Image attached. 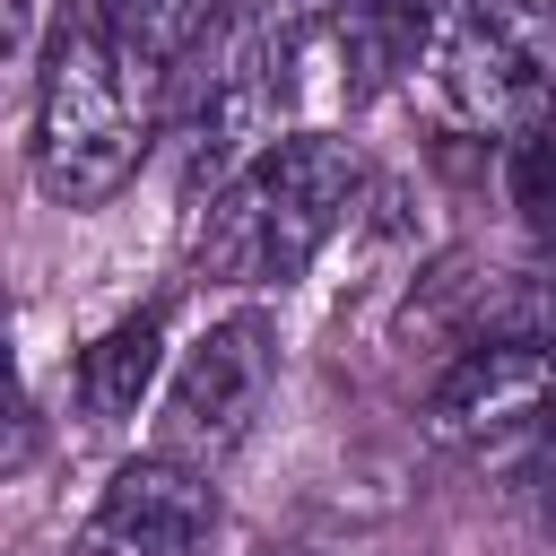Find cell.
I'll use <instances>...</instances> for the list:
<instances>
[{"instance_id": "cell-1", "label": "cell", "mask_w": 556, "mask_h": 556, "mask_svg": "<svg viewBox=\"0 0 556 556\" xmlns=\"http://www.w3.org/2000/svg\"><path fill=\"white\" fill-rule=\"evenodd\" d=\"M156 130V78L122 52V35L96 9H70L35 70V182L61 208H104L130 191Z\"/></svg>"}, {"instance_id": "cell-2", "label": "cell", "mask_w": 556, "mask_h": 556, "mask_svg": "<svg viewBox=\"0 0 556 556\" xmlns=\"http://www.w3.org/2000/svg\"><path fill=\"white\" fill-rule=\"evenodd\" d=\"M356 191H365V165L348 139L330 130H287L261 165H243L191 226V269L217 278V287H295L321 243L356 217Z\"/></svg>"}, {"instance_id": "cell-3", "label": "cell", "mask_w": 556, "mask_h": 556, "mask_svg": "<svg viewBox=\"0 0 556 556\" xmlns=\"http://www.w3.org/2000/svg\"><path fill=\"white\" fill-rule=\"evenodd\" d=\"M426 78L460 130L521 139L556 122V0H434Z\"/></svg>"}, {"instance_id": "cell-4", "label": "cell", "mask_w": 556, "mask_h": 556, "mask_svg": "<svg viewBox=\"0 0 556 556\" xmlns=\"http://www.w3.org/2000/svg\"><path fill=\"white\" fill-rule=\"evenodd\" d=\"M269 382H278V321H269L261 304L217 313V321L182 348V365H174V382H165L156 452H182V460L217 469V460L252 434Z\"/></svg>"}, {"instance_id": "cell-5", "label": "cell", "mask_w": 556, "mask_h": 556, "mask_svg": "<svg viewBox=\"0 0 556 556\" xmlns=\"http://www.w3.org/2000/svg\"><path fill=\"white\" fill-rule=\"evenodd\" d=\"M556 417V348L539 339H504V330H478L460 339V356L434 374L426 391V434L452 443V452H495V443H521Z\"/></svg>"}, {"instance_id": "cell-6", "label": "cell", "mask_w": 556, "mask_h": 556, "mask_svg": "<svg viewBox=\"0 0 556 556\" xmlns=\"http://www.w3.org/2000/svg\"><path fill=\"white\" fill-rule=\"evenodd\" d=\"M217 539V486L182 452H139L104 478L78 556H200Z\"/></svg>"}, {"instance_id": "cell-7", "label": "cell", "mask_w": 556, "mask_h": 556, "mask_svg": "<svg viewBox=\"0 0 556 556\" xmlns=\"http://www.w3.org/2000/svg\"><path fill=\"white\" fill-rule=\"evenodd\" d=\"M156 365H165V313H156V304H139V313H122L113 330H96V339L78 348V408H87L96 426L139 417V400H148Z\"/></svg>"}, {"instance_id": "cell-8", "label": "cell", "mask_w": 556, "mask_h": 556, "mask_svg": "<svg viewBox=\"0 0 556 556\" xmlns=\"http://www.w3.org/2000/svg\"><path fill=\"white\" fill-rule=\"evenodd\" d=\"M330 26H339L348 96H374L382 78H400V70H417V61H426L434 0H339V9H330Z\"/></svg>"}, {"instance_id": "cell-9", "label": "cell", "mask_w": 556, "mask_h": 556, "mask_svg": "<svg viewBox=\"0 0 556 556\" xmlns=\"http://www.w3.org/2000/svg\"><path fill=\"white\" fill-rule=\"evenodd\" d=\"M235 17V0H122V17H113V35H122V52L156 78V96H174V78L208 52V35Z\"/></svg>"}, {"instance_id": "cell-10", "label": "cell", "mask_w": 556, "mask_h": 556, "mask_svg": "<svg viewBox=\"0 0 556 556\" xmlns=\"http://www.w3.org/2000/svg\"><path fill=\"white\" fill-rule=\"evenodd\" d=\"M504 200L539 252H556V122L504 139Z\"/></svg>"}, {"instance_id": "cell-11", "label": "cell", "mask_w": 556, "mask_h": 556, "mask_svg": "<svg viewBox=\"0 0 556 556\" xmlns=\"http://www.w3.org/2000/svg\"><path fill=\"white\" fill-rule=\"evenodd\" d=\"M478 330H504V339H539V348H556V252H547V269H513L495 295H478L469 339H478Z\"/></svg>"}, {"instance_id": "cell-12", "label": "cell", "mask_w": 556, "mask_h": 556, "mask_svg": "<svg viewBox=\"0 0 556 556\" xmlns=\"http://www.w3.org/2000/svg\"><path fill=\"white\" fill-rule=\"evenodd\" d=\"M261 9H269V17L287 26V35H313V26H321V17L339 9V0H261Z\"/></svg>"}, {"instance_id": "cell-13", "label": "cell", "mask_w": 556, "mask_h": 556, "mask_svg": "<svg viewBox=\"0 0 556 556\" xmlns=\"http://www.w3.org/2000/svg\"><path fill=\"white\" fill-rule=\"evenodd\" d=\"M269 556H287V547H269Z\"/></svg>"}]
</instances>
